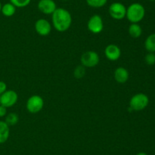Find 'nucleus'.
<instances>
[{"mask_svg":"<svg viewBox=\"0 0 155 155\" xmlns=\"http://www.w3.org/2000/svg\"><path fill=\"white\" fill-rule=\"evenodd\" d=\"M53 27L57 31H67L72 24V17L67 9L57 8L51 15Z\"/></svg>","mask_w":155,"mask_h":155,"instance_id":"1","label":"nucleus"},{"mask_svg":"<svg viewBox=\"0 0 155 155\" xmlns=\"http://www.w3.org/2000/svg\"><path fill=\"white\" fill-rule=\"evenodd\" d=\"M145 15V9L140 3H133L127 8L126 17L131 23H139Z\"/></svg>","mask_w":155,"mask_h":155,"instance_id":"2","label":"nucleus"},{"mask_svg":"<svg viewBox=\"0 0 155 155\" xmlns=\"http://www.w3.org/2000/svg\"><path fill=\"white\" fill-rule=\"evenodd\" d=\"M149 103V98L146 94L139 93L131 97L130 100V108L132 110L141 111L145 109Z\"/></svg>","mask_w":155,"mask_h":155,"instance_id":"3","label":"nucleus"},{"mask_svg":"<svg viewBox=\"0 0 155 155\" xmlns=\"http://www.w3.org/2000/svg\"><path fill=\"white\" fill-rule=\"evenodd\" d=\"M81 65L85 68H93L98 65L100 62L99 55L97 52L89 50L83 53L80 58Z\"/></svg>","mask_w":155,"mask_h":155,"instance_id":"4","label":"nucleus"},{"mask_svg":"<svg viewBox=\"0 0 155 155\" xmlns=\"http://www.w3.org/2000/svg\"><path fill=\"white\" fill-rule=\"evenodd\" d=\"M44 106V100L39 95H32L29 97L26 103L27 110L30 113H37L40 112Z\"/></svg>","mask_w":155,"mask_h":155,"instance_id":"5","label":"nucleus"},{"mask_svg":"<svg viewBox=\"0 0 155 155\" xmlns=\"http://www.w3.org/2000/svg\"><path fill=\"white\" fill-rule=\"evenodd\" d=\"M18 95L14 90H7L0 95V104L5 107H12L18 102Z\"/></svg>","mask_w":155,"mask_h":155,"instance_id":"6","label":"nucleus"},{"mask_svg":"<svg viewBox=\"0 0 155 155\" xmlns=\"http://www.w3.org/2000/svg\"><path fill=\"white\" fill-rule=\"evenodd\" d=\"M87 28L91 33L94 34H98L101 33L104 28L102 18L99 15H92L87 22Z\"/></svg>","mask_w":155,"mask_h":155,"instance_id":"7","label":"nucleus"},{"mask_svg":"<svg viewBox=\"0 0 155 155\" xmlns=\"http://www.w3.org/2000/svg\"><path fill=\"white\" fill-rule=\"evenodd\" d=\"M109 14L115 20L124 19L127 15V8L120 2H114L109 6Z\"/></svg>","mask_w":155,"mask_h":155,"instance_id":"8","label":"nucleus"},{"mask_svg":"<svg viewBox=\"0 0 155 155\" xmlns=\"http://www.w3.org/2000/svg\"><path fill=\"white\" fill-rule=\"evenodd\" d=\"M35 30L40 36H48L51 31V25L46 19L40 18L35 23Z\"/></svg>","mask_w":155,"mask_h":155,"instance_id":"9","label":"nucleus"},{"mask_svg":"<svg viewBox=\"0 0 155 155\" xmlns=\"http://www.w3.org/2000/svg\"><path fill=\"white\" fill-rule=\"evenodd\" d=\"M105 57L110 61H117L121 56V50L116 44H110L104 49Z\"/></svg>","mask_w":155,"mask_h":155,"instance_id":"10","label":"nucleus"},{"mask_svg":"<svg viewBox=\"0 0 155 155\" xmlns=\"http://www.w3.org/2000/svg\"><path fill=\"white\" fill-rule=\"evenodd\" d=\"M38 9L45 15H52L56 10V3L53 0H39L37 5Z\"/></svg>","mask_w":155,"mask_h":155,"instance_id":"11","label":"nucleus"},{"mask_svg":"<svg viewBox=\"0 0 155 155\" xmlns=\"http://www.w3.org/2000/svg\"><path fill=\"white\" fill-rule=\"evenodd\" d=\"M130 74L127 68L124 67H118L114 73V78L115 81L119 84H124L128 81Z\"/></svg>","mask_w":155,"mask_h":155,"instance_id":"12","label":"nucleus"},{"mask_svg":"<svg viewBox=\"0 0 155 155\" xmlns=\"http://www.w3.org/2000/svg\"><path fill=\"white\" fill-rule=\"evenodd\" d=\"M10 135V127L5 121H0V144L6 142Z\"/></svg>","mask_w":155,"mask_h":155,"instance_id":"13","label":"nucleus"},{"mask_svg":"<svg viewBox=\"0 0 155 155\" xmlns=\"http://www.w3.org/2000/svg\"><path fill=\"white\" fill-rule=\"evenodd\" d=\"M129 34L133 38L140 37L142 33V27L137 23H132L129 27Z\"/></svg>","mask_w":155,"mask_h":155,"instance_id":"14","label":"nucleus"},{"mask_svg":"<svg viewBox=\"0 0 155 155\" xmlns=\"http://www.w3.org/2000/svg\"><path fill=\"white\" fill-rule=\"evenodd\" d=\"M1 12L4 16L12 17L16 12V7L11 2L5 3V5H2Z\"/></svg>","mask_w":155,"mask_h":155,"instance_id":"15","label":"nucleus"},{"mask_svg":"<svg viewBox=\"0 0 155 155\" xmlns=\"http://www.w3.org/2000/svg\"><path fill=\"white\" fill-rule=\"evenodd\" d=\"M145 47L149 53L155 52V33H151L145 41Z\"/></svg>","mask_w":155,"mask_h":155,"instance_id":"16","label":"nucleus"},{"mask_svg":"<svg viewBox=\"0 0 155 155\" xmlns=\"http://www.w3.org/2000/svg\"><path fill=\"white\" fill-rule=\"evenodd\" d=\"M5 122L9 127L14 126L19 122V116L16 112H10L5 115Z\"/></svg>","mask_w":155,"mask_h":155,"instance_id":"17","label":"nucleus"},{"mask_svg":"<svg viewBox=\"0 0 155 155\" xmlns=\"http://www.w3.org/2000/svg\"><path fill=\"white\" fill-rule=\"evenodd\" d=\"M107 0H86V3L89 6L95 9H99L105 5Z\"/></svg>","mask_w":155,"mask_h":155,"instance_id":"18","label":"nucleus"},{"mask_svg":"<svg viewBox=\"0 0 155 155\" xmlns=\"http://www.w3.org/2000/svg\"><path fill=\"white\" fill-rule=\"evenodd\" d=\"M85 74H86V68H85L83 65H78V66L76 67V68L74 69V75L76 78H82L84 77Z\"/></svg>","mask_w":155,"mask_h":155,"instance_id":"19","label":"nucleus"},{"mask_svg":"<svg viewBox=\"0 0 155 155\" xmlns=\"http://www.w3.org/2000/svg\"><path fill=\"white\" fill-rule=\"evenodd\" d=\"M31 0H10V2L16 8H24L28 5Z\"/></svg>","mask_w":155,"mask_h":155,"instance_id":"20","label":"nucleus"},{"mask_svg":"<svg viewBox=\"0 0 155 155\" xmlns=\"http://www.w3.org/2000/svg\"><path fill=\"white\" fill-rule=\"evenodd\" d=\"M145 61L148 65H154L155 64V54L154 53H149L145 56Z\"/></svg>","mask_w":155,"mask_h":155,"instance_id":"21","label":"nucleus"},{"mask_svg":"<svg viewBox=\"0 0 155 155\" xmlns=\"http://www.w3.org/2000/svg\"><path fill=\"white\" fill-rule=\"evenodd\" d=\"M6 91H7V84H5V82L0 81V95Z\"/></svg>","mask_w":155,"mask_h":155,"instance_id":"22","label":"nucleus"},{"mask_svg":"<svg viewBox=\"0 0 155 155\" xmlns=\"http://www.w3.org/2000/svg\"><path fill=\"white\" fill-rule=\"evenodd\" d=\"M6 115H7V108L0 104V118L5 117Z\"/></svg>","mask_w":155,"mask_h":155,"instance_id":"23","label":"nucleus"},{"mask_svg":"<svg viewBox=\"0 0 155 155\" xmlns=\"http://www.w3.org/2000/svg\"><path fill=\"white\" fill-rule=\"evenodd\" d=\"M136 155H148L146 153H145V152H139V153H138Z\"/></svg>","mask_w":155,"mask_h":155,"instance_id":"24","label":"nucleus"},{"mask_svg":"<svg viewBox=\"0 0 155 155\" xmlns=\"http://www.w3.org/2000/svg\"><path fill=\"white\" fill-rule=\"evenodd\" d=\"M1 9H2V3L0 2V12H1Z\"/></svg>","mask_w":155,"mask_h":155,"instance_id":"25","label":"nucleus"},{"mask_svg":"<svg viewBox=\"0 0 155 155\" xmlns=\"http://www.w3.org/2000/svg\"><path fill=\"white\" fill-rule=\"evenodd\" d=\"M149 1H152V2H154V1H155V0H149Z\"/></svg>","mask_w":155,"mask_h":155,"instance_id":"26","label":"nucleus"},{"mask_svg":"<svg viewBox=\"0 0 155 155\" xmlns=\"http://www.w3.org/2000/svg\"><path fill=\"white\" fill-rule=\"evenodd\" d=\"M64 1H68V0H64Z\"/></svg>","mask_w":155,"mask_h":155,"instance_id":"27","label":"nucleus"}]
</instances>
